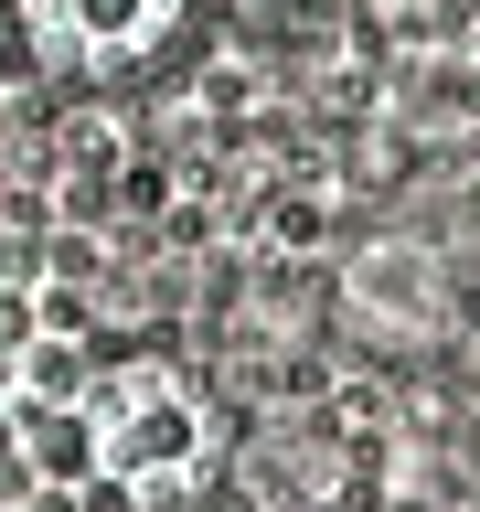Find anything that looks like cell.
Listing matches in <instances>:
<instances>
[{"mask_svg":"<svg viewBox=\"0 0 480 512\" xmlns=\"http://www.w3.org/2000/svg\"><path fill=\"white\" fill-rule=\"evenodd\" d=\"M86 470L128 502H171L192 480L214 470V406H203V384L182 363H160V352H128L107 374L86 384Z\"/></svg>","mask_w":480,"mask_h":512,"instance_id":"cell-1","label":"cell"},{"mask_svg":"<svg viewBox=\"0 0 480 512\" xmlns=\"http://www.w3.org/2000/svg\"><path fill=\"white\" fill-rule=\"evenodd\" d=\"M192 0H11V22H22L32 64H54V75H139L150 54H171V32H182Z\"/></svg>","mask_w":480,"mask_h":512,"instance_id":"cell-2","label":"cell"},{"mask_svg":"<svg viewBox=\"0 0 480 512\" xmlns=\"http://www.w3.org/2000/svg\"><path fill=\"white\" fill-rule=\"evenodd\" d=\"M224 11H288V0H224Z\"/></svg>","mask_w":480,"mask_h":512,"instance_id":"cell-3","label":"cell"}]
</instances>
